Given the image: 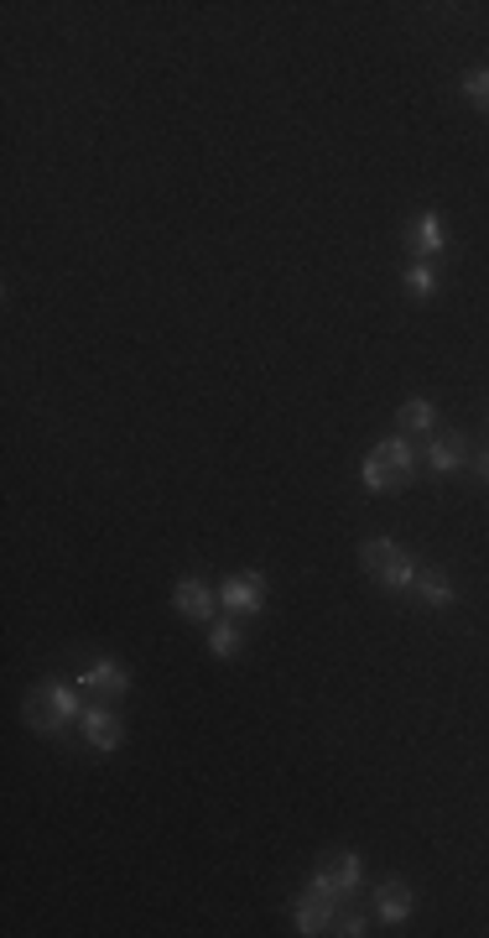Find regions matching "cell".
Here are the masks:
<instances>
[{
	"instance_id": "1",
	"label": "cell",
	"mask_w": 489,
	"mask_h": 938,
	"mask_svg": "<svg viewBox=\"0 0 489 938\" xmlns=\"http://www.w3.org/2000/svg\"><path fill=\"white\" fill-rule=\"evenodd\" d=\"M411 475H416V454H411L407 439H386L370 449V460H365V470H359V479H365V490H375V496H391V490H407Z\"/></svg>"
},
{
	"instance_id": "2",
	"label": "cell",
	"mask_w": 489,
	"mask_h": 938,
	"mask_svg": "<svg viewBox=\"0 0 489 938\" xmlns=\"http://www.w3.org/2000/svg\"><path fill=\"white\" fill-rule=\"evenodd\" d=\"M21 715H26V725H32L37 736H58L68 719H84V699H79V688L42 683V688H32V694L21 699Z\"/></svg>"
},
{
	"instance_id": "3",
	"label": "cell",
	"mask_w": 489,
	"mask_h": 938,
	"mask_svg": "<svg viewBox=\"0 0 489 938\" xmlns=\"http://www.w3.org/2000/svg\"><path fill=\"white\" fill-rule=\"evenodd\" d=\"M359 563H365V574H370L380 589H411V580H416L411 553L391 538H370L365 548H359Z\"/></svg>"
},
{
	"instance_id": "4",
	"label": "cell",
	"mask_w": 489,
	"mask_h": 938,
	"mask_svg": "<svg viewBox=\"0 0 489 938\" xmlns=\"http://www.w3.org/2000/svg\"><path fill=\"white\" fill-rule=\"evenodd\" d=\"M359 876H365V860L354 856V850H333V856H323V865H318L313 886H323V892L338 902V897H354Z\"/></svg>"
},
{
	"instance_id": "5",
	"label": "cell",
	"mask_w": 489,
	"mask_h": 938,
	"mask_svg": "<svg viewBox=\"0 0 489 938\" xmlns=\"http://www.w3.org/2000/svg\"><path fill=\"white\" fill-rule=\"evenodd\" d=\"M219 605L235 610V616H260V610H266V580H260L255 569L230 574V580L219 584Z\"/></svg>"
},
{
	"instance_id": "6",
	"label": "cell",
	"mask_w": 489,
	"mask_h": 938,
	"mask_svg": "<svg viewBox=\"0 0 489 938\" xmlns=\"http://www.w3.org/2000/svg\"><path fill=\"white\" fill-rule=\"evenodd\" d=\"M292 923H297V934H329L333 928V897L323 892V886H313L308 881V892H297L292 897Z\"/></svg>"
},
{
	"instance_id": "7",
	"label": "cell",
	"mask_w": 489,
	"mask_h": 938,
	"mask_svg": "<svg viewBox=\"0 0 489 938\" xmlns=\"http://www.w3.org/2000/svg\"><path fill=\"white\" fill-rule=\"evenodd\" d=\"M125 688H131V673L115 658H99L79 673V694H95V699H120Z\"/></svg>"
},
{
	"instance_id": "8",
	"label": "cell",
	"mask_w": 489,
	"mask_h": 938,
	"mask_svg": "<svg viewBox=\"0 0 489 938\" xmlns=\"http://www.w3.org/2000/svg\"><path fill=\"white\" fill-rule=\"evenodd\" d=\"M214 605H219V589H209L203 580H177V589H173V610H177V616L209 620V616H214Z\"/></svg>"
},
{
	"instance_id": "9",
	"label": "cell",
	"mask_w": 489,
	"mask_h": 938,
	"mask_svg": "<svg viewBox=\"0 0 489 938\" xmlns=\"http://www.w3.org/2000/svg\"><path fill=\"white\" fill-rule=\"evenodd\" d=\"M84 740L95 746V751H120L125 746V725H120V715H110V709H84Z\"/></svg>"
},
{
	"instance_id": "10",
	"label": "cell",
	"mask_w": 489,
	"mask_h": 938,
	"mask_svg": "<svg viewBox=\"0 0 489 938\" xmlns=\"http://www.w3.org/2000/svg\"><path fill=\"white\" fill-rule=\"evenodd\" d=\"M443 245H448L443 214H432V209H422V214L411 220V256H416V261H427V256H437Z\"/></svg>"
},
{
	"instance_id": "11",
	"label": "cell",
	"mask_w": 489,
	"mask_h": 938,
	"mask_svg": "<svg viewBox=\"0 0 489 938\" xmlns=\"http://www.w3.org/2000/svg\"><path fill=\"white\" fill-rule=\"evenodd\" d=\"M411 907H416V897H411L407 881L391 876V881H380V886H375V913H380L386 923H407Z\"/></svg>"
},
{
	"instance_id": "12",
	"label": "cell",
	"mask_w": 489,
	"mask_h": 938,
	"mask_svg": "<svg viewBox=\"0 0 489 938\" xmlns=\"http://www.w3.org/2000/svg\"><path fill=\"white\" fill-rule=\"evenodd\" d=\"M411 595L422 599V605H432V610H448L453 599V584L443 580V574H437V569H416V580H411Z\"/></svg>"
},
{
	"instance_id": "13",
	"label": "cell",
	"mask_w": 489,
	"mask_h": 938,
	"mask_svg": "<svg viewBox=\"0 0 489 938\" xmlns=\"http://www.w3.org/2000/svg\"><path fill=\"white\" fill-rule=\"evenodd\" d=\"M427 460L437 475H458L464 470V460H469V449H464V439L458 433H448V439H432L427 443Z\"/></svg>"
},
{
	"instance_id": "14",
	"label": "cell",
	"mask_w": 489,
	"mask_h": 938,
	"mask_svg": "<svg viewBox=\"0 0 489 938\" xmlns=\"http://www.w3.org/2000/svg\"><path fill=\"white\" fill-rule=\"evenodd\" d=\"M432 418H437V412H432V401H407V407L396 412V422H401L407 433H432Z\"/></svg>"
},
{
	"instance_id": "15",
	"label": "cell",
	"mask_w": 489,
	"mask_h": 938,
	"mask_svg": "<svg viewBox=\"0 0 489 938\" xmlns=\"http://www.w3.org/2000/svg\"><path fill=\"white\" fill-rule=\"evenodd\" d=\"M240 647H245L240 626H214V631H209V652H214V658H240Z\"/></svg>"
},
{
	"instance_id": "16",
	"label": "cell",
	"mask_w": 489,
	"mask_h": 938,
	"mask_svg": "<svg viewBox=\"0 0 489 938\" xmlns=\"http://www.w3.org/2000/svg\"><path fill=\"white\" fill-rule=\"evenodd\" d=\"M464 95H469L474 110H489V68H474L469 79H464Z\"/></svg>"
},
{
	"instance_id": "17",
	"label": "cell",
	"mask_w": 489,
	"mask_h": 938,
	"mask_svg": "<svg viewBox=\"0 0 489 938\" xmlns=\"http://www.w3.org/2000/svg\"><path fill=\"white\" fill-rule=\"evenodd\" d=\"M407 287L416 293V298H432V287H437V277H432L427 261H416V266H407Z\"/></svg>"
},
{
	"instance_id": "18",
	"label": "cell",
	"mask_w": 489,
	"mask_h": 938,
	"mask_svg": "<svg viewBox=\"0 0 489 938\" xmlns=\"http://www.w3.org/2000/svg\"><path fill=\"white\" fill-rule=\"evenodd\" d=\"M333 934L359 938V934H370V928H365V918H333Z\"/></svg>"
},
{
	"instance_id": "19",
	"label": "cell",
	"mask_w": 489,
	"mask_h": 938,
	"mask_svg": "<svg viewBox=\"0 0 489 938\" xmlns=\"http://www.w3.org/2000/svg\"><path fill=\"white\" fill-rule=\"evenodd\" d=\"M479 479H489V454H479Z\"/></svg>"
}]
</instances>
